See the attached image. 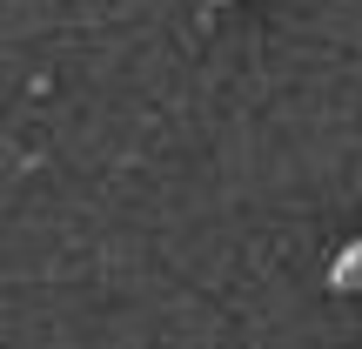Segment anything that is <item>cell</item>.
<instances>
[{
  "mask_svg": "<svg viewBox=\"0 0 362 349\" xmlns=\"http://www.w3.org/2000/svg\"><path fill=\"white\" fill-rule=\"evenodd\" d=\"M208 7H228V0H208Z\"/></svg>",
  "mask_w": 362,
  "mask_h": 349,
  "instance_id": "1",
  "label": "cell"
}]
</instances>
